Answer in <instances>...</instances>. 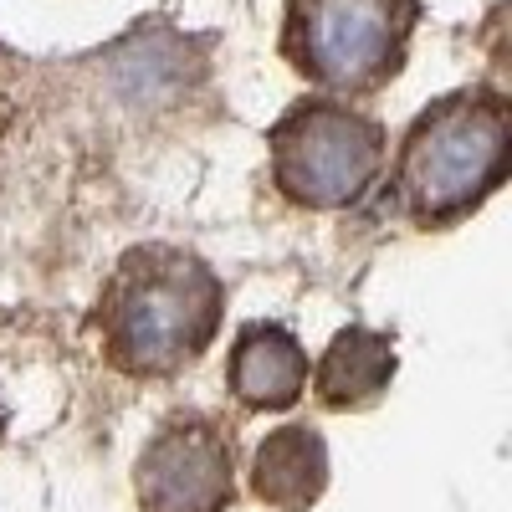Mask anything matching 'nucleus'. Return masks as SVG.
<instances>
[{
  "label": "nucleus",
  "instance_id": "obj_7",
  "mask_svg": "<svg viewBox=\"0 0 512 512\" xmlns=\"http://www.w3.org/2000/svg\"><path fill=\"white\" fill-rule=\"evenodd\" d=\"M323 482H328V446L308 425H282L251 456V492L282 512H303L308 502H318Z\"/></svg>",
  "mask_w": 512,
  "mask_h": 512
},
{
  "label": "nucleus",
  "instance_id": "obj_1",
  "mask_svg": "<svg viewBox=\"0 0 512 512\" xmlns=\"http://www.w3.org/2000/svg\"><path fill=\"white\" fill-rule=\"evenodd\" d=\"M221 323V282L175 246L128 251L103 292V338L128 374H175Z\"/></svg>",
  "mask_w": 512,
  "mask_h": 512
},
{
  "label": "nucleus",
  "instance_id": "obj_5",
  "mask_svg": "<svg viewBox=\"0 0 512 512\" xmlns=\"http://www.w3.org/2000/svg\"><path fill=\"white\" fill-rule=\"evenodd\" d=\"M144 512H226L231 502V446L216 425L175 420L139 456Z\"/></svg>",
  "mask_w": 512,
  "mask_h": 512
},
{
  "label": "nucleus",
  "instance_id": "obj_6",
  "mask_svg": "<svg viewBox=\"0 0 512 512\" xmlns=\"http://www.w3.org/2000/svg\"><path fill=\"white\" fill-rule=\"evenodd\" d=\"M231 390L251 410H287L308 390V354L277 323H246L231 349Z\"/></svg>",
  "mask_w": 512,
  "mask_h": 512
},
{
  "label": "nucleus",
  "instance_id": "obj_3",
  "mask_svg": "<svg viewBox=\"0 0 512 512\" xmlns=\"http://www.w3.org/2000/svg\"><path fill=\"white\" fill-rule=\"evenodd\" d=\"M415 26V0H292L287 57L318 88L359 93L384 82Z\"/></svg>",
  "mask_w": 512,
  "mask_h": 512
},
{
  "label": "nucleus",
  "instance_id": "obj_2",
  "mask_svg": "<svg viewBox=\"0 0 512 512\" xmlns=\"http://www.w3.org/2000/svg\"><path fill=\"white\" fill-rule=\"evenodd\" d=\"M512 154L507 108L482 93H456L425 108L400 149V190L420 221H451L487 200Z\"/></svg>",
  "mask_w": 512,
  "mask_h": 512
},
{
  "label": "nucleus",
  "instance_id": "obj_4",
  "mask_svg": "<svg viewBox=\"0 0 512 512\" xmlns=\"http://www.w3.org/2000/svg\"><path fill=\"white\" fill-rule=\"evenodd\" d=\"M384 164V134L354 108L303 103L272 128V175L277 185L313 210L354 205Z\"/></svg>",
  "mask_w": 512,
  "mask_h": 512
},
{
  "label": "nucleus",
  "instance_id": "obj_8",
  "mask_svg": "<svg viewBox=\"0 0 512 512\" xmlns=\"http://www.w3.org/2000/svg\"><path fill=\"white\" fill-rule=\"evenodd\" d=\"M390 374H395L390 338L354 323L328 344V354L318 364V395L333 410H354V405H369L390 384Z\"/></svg>",
  "mask_w": 512,
  "mask_h": 512
}]
</instances>
